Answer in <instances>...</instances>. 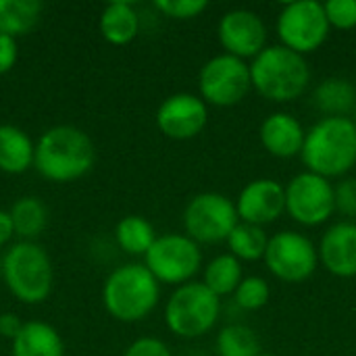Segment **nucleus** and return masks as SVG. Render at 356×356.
<instances>
[{
    "mask_svg": "<svg viewBox=\"0 0 356 356\" xmlns=\"http://www.w3.org/2000/svg\"><path fill=\"white\" fill-rule=\"evenodd\" d=\"M35 146L29 136L15 125H0V171L23 173L33 165Z\"/></svg>",
    "mask_w": 356,
    "mask_h": 356,
    "instance_id": "aec40b11",
    "label": "nucleus"
},
{
    "mask_svg": "<svg viewBox=\"0 0 356 356\" xmlns=\"http://www.w3.org/2000/svg\"><path fill=\"white\" fill-rule=\"evenodd\" d=\"M17 60V42L10 35L0 33V75L10 71Z\"/></svg>",
    "mask_w": 356,
    "mask_h": 356,
    "instance_id": "473e14b6",
    "label": "nucleus"
},
{
    "mask_svg": "<svg viewBox=\"0 0 356 356\" xmlns=\"http://www.w3.org/2000/svg\"><path fill=\"white\" fill-rule=\"evenodd\" d=\"M96 161L94 144L73 125H56L38 140L33 167L50 181H73L86 175Z\"/></svg>",
    "mask_w": 356,
    "mask_h": 356,
    "instance_id": "f03ea898",
    "label": "nucleus"
},
{
    "mask_svg": "<svg viewBox=\"0 0 356 356\" xmlns=\"http://www.w3.org/2000/svg\"><path fill=\"white\" fill-rule=\"evenodd\" d=\"M257 356H275V355H269V353H259Z\"/></svg>",
    "mask_w": 356,
    "mask_h": 356,
    "instance_id": "c9c22d12",
    "label": "nucleus"
},
{
    "mask_svg": "<svg viewBox=\"0 0 356 356\" xmlns=\"http://www.w3.org/2000/svg\"><path fill=\"white\" fill-rule=\"evenodd\" d=\"M319 263L336 277L356 275V223L338 221L325 229L319 242Z\"/></svg>",
    "mask_w": 356,
    "mask_h": 356,
    "instance_id": "dca6fc26",
    "label": "nucleus"
},
{
    "mask_svg": "<svg viewBox=\"0 0 356 356\" xmlns=\"http://www.w3.org/2000/svg\"><path fill=\"white\" fill-rule=\"evenodd\" d=\"M259 138L263 148L271 156L292 159V156H300L307 131L294 115L280 111L265 117L259 129Z\"/></svg>",
    "mask_w": 356,
    "mask_h": 356,
    "instance_id": "f3484780",
    "label": "nucleus"
},
{
    "mask_svg": "<svg viewBox=\"0 0 356 356\" xmlns=\"http://www.w3.org/2000/svg\"><path fill=\"white\" fill-rule=\"evenodd\" d=\"M2 277L15 298L27 305L44 302L52 290V263L35 242H19L2 259Z\"/></svg>",
    "mask_w": 356,
    "mask_h": 356,
    "instance_id": "39448f33",
    "label": "nucleus"
},
{
    "mask_svg": "<svg viewBox=\"0 0 356 356\" xmlns=\"http://www.w3.org/2000/svg\"><path fill=\"white\" fill-rule=\"evenodd\" d=\"M236 211L244 223L259 227L269 225L286 213V186L271 177L252 179L240 190Z\"/></svg>",
    "mask_w": 356,
    "mask_h": 356,
    "instance_id": "2eb2a0df",
    "label": "nucleus"
},
{
    "mask_svg": "<svg viewBox=\"0 0 356 356\" xmlns=\"http://www.w3.org/2000/svg\"><path fill=\"white\" fill-rule=\"evenodd\" d=\"M336 188V211L344 217H356V179H342Z\"/></svg>",
    "mask_w": 356,
    "mask_h": 356,
    "instance_id": "7c9ffc66",
    "label": "nucleus"
},
{
    "mask_svg": "<svg viewBox=\"0 0 356 356\" xmlns=\"http://www.w3.org/2000/svg\"><path fill=\"white\" fill-rule=\"evenodd\" d=\"M146 269L159 284L184 286L192 282L202 265V252L198 242L186 234H165L154 240L144 254Z\"/></svg>",
    "mask_w": 356,
    "mask_h": 356,
    "instance_id": "0eeeda50",
    "label": "nucleus"
},
{
    "mask_svg": "<svg viewBox=\"0 0 356 356\" xmlns=\"http://www.w3.org/2000/svg\"><path fill=\"white\" fill-rule=\"evenodd\" d=\"M217 356H257L261 353V342L254 330L242 323L223 327L215 340Z\"/></svg>",
    "mask_w": 356,
    "mask_h": 356,
    "instance_id": "bb28decb",
    "label": "nucleus"
},
{
    "mask_svg": "<svg viewBox=\"0 0 356 356\" xmlns=\"http://www.w3.org/2000/svg\"><path fill=\"white\" fill-rule=\"evenodd\" d=\"M240 223L236 202L219 192L196 194L184 211V229L198 244L227 242L234 227Z\"/></svg>",
    "mask_w": 356,
    "mask_h": 356,
    "instance_id": "1a4fd4ad",
    "label": "nucleus"
},
{
    "mask_svg": "<svg viewBox=\"0 0 356 356\" xmlns=\"http://www.w3.org/2000/svg\"><path fill=\"white\" fill-rule=\"evenodd\" d=\"M353 121H355V127H356V113H355V119H353Z\"/></svg>",
    "mask_w": 356,
    "mask_h": 356,
    "instance_id": "e433bc0d",
    "label": "nucleus"
},
{
    "mask_svg": "<svg viewBox=\"0 0 356 356\" xmlns=\"http://www.w3.org/2000/svg\"><path fill=\"white\" fill-rule=\"evenodd\" d=\"M221 315V298L215 296L202 282L177 286L165 307V323L179 338H200L209 334Z\"/></svg>",
    "mask_w": 356,
    "mask_h": 356,
    "instance_id": "423d86ee",
    "label": "nucleus"
},
{
    "mask_svg": "<svg viewBox=\"0 0 356 356\" xmlns=\"http://www.w3.org/2000/svg\"><path fill=\"white\" fill-rule=\"evenodd\" d=\"M65 346L58 332L42 321L23 323L13 340V356H63Z\"/></svg>",
    "mask_w": 356,
    "mask_h": 356,
    "instance_id": "a211bd4d",
    "label": "nucleus"
},
{
    "mask_svg": "<svg viewBox=\"0 0 356 356\" xmlns=\"http://www.w3.org/2000/svg\"><path fill=\"white\" fill-rule=\"evenodd\" d=\"M21 327H23V323H21L19 317H15L13 313H2V315H0V336L15 340L17 334L21 332Z\"/></svg>",
    "mask_w": 356,
    "mask_h": 356,
    "instance_id": "72a5a7b5",
    "label": "nucleus"
},
{
    "mask_svg": "<svg viewBox=\"0 0 356 356\" xmlns=\"http://www.w3.org/2000/svg\"><path fill=\"white\" fill-rule=\"evenodd\" d=\"M286 213L300 225L317 227L336 213V188L330 179L302 171L286 186Z\"/></svg>",
    "mask_w": 356,
    "mask_h": 356,
    "instance_id": "f8f14e48",
    "label": "nucleus"
},
{
    "mask_svg": "<svg viewBox=\"0 0 356 356\" xmlns=\"http://www.w3.org/2000/svg\"><path fill=\"white\" fill-rule=\"evenodd\" d=\"M271 298V286L261 275H248L240 282L238 290L234 292V300L244 311H259Z\"/></svg>",
    "mask_w": 356,
    "mask_h": 356,
    "instance_id": "cd10ccee",
    "label": "nucleus"
},
{
    "mask_svg": "<svg viewBox=\"0 0 356 356\" xmlns=\"http://www.w3.org/2000/svg\"><path fill=\"white\" fill-rule=\"evenodd\" d=\"M330 27L348 31L356 27V0H327L323 2Z\"/></svg>",
    "mask_w": 356,
    "mask_h": 356,
    "instance_id": "c85d7f7f",
    "label": "nucleus"
},
{
    "mask_svg": "<svg viewBox=\"0 0 356 356\" xmlns=\"http://www.w3.org/2000/svg\"><path fill=\"white\" fill-rule=\"evenodd\" d=\"M269 244V236L263 227L259 225H250L240 221L234 232L227 238V246H229V254H234L238 261H261L265 257Z\"/></svg>",
    "mask_w": 356,
    "mask_h": 356,
    "instance_id": "393cba45",
    "label": "nucleus"
},
{
    "mask_svg": "<svg viewBox=\"0 0 356 356\" xmlns=\"http://www.w3.org/2000/svg\"><path fill=\"white\" fill-rule=\"evenodd\" d=\"M244 280L242 273V261H238L234 254H217L215 259L209 261L204 269V280L202 284L215 294V296H227L234 294Z\"/></svg>",
    "mask_w": 356,
    "mask_h": 356,
    "instance_id": "4be33fe9",
    "label": "nucleus"
},
{
    "mask_svg": "<svg viewBox=\"0 0 356 356\" xmlns=\"http://www.w3.org/2000/svg\"><path fill=\"white\" fill-rule=\"evenodd\" d=\"M217 38L225 48V54L246 60L259 56L267 48V25L254 10L234 8L219 19Z\"/></svg>",
    "mask_w": 356,
    "mask_h": 356,
    "instance_id": "ddd939ff",
    "label": "nucleus"
},
{
    "mask_svg": "<svg viewBox=\"0 0 356 356\" xmlns=\"http://www.w3.org/2000/svg\"><path fill=\"white\" fill-rule=\"evenodd\" d=\"M15 234V225H13V217L6 211H0V246L6 244Z\"/></svg>",
    "mask_w": 356,
    "mask_h": 356,
    "instance_id": "f704fd0d",
    "label": "nucleus"
},
{
    "mask_svg": "<svg viewBox=\"0 0 356 356\" xmlns=\"http://www.w3.org/2000/svg\"><path fill=\"white\" fill-rule=\"evenodd\" d=\"M42 2L38 0H0V33L2 35H25L38 23Z\"/></svg>",
    "mask_w": 356,
    "mask_h": 356,
    "instance_id": "5701e85b",
    "label": "nucleus"
},
{
    "mask_svg": "<svg viewBox=\"0 0 356 356\" xmlns=\"http://www.w3.org/2000/svg\"><path fill=\"white\" fill-rule=\"evenodd\" d=\"M252 88L271 102H292L311 83V69L302 54L275 44L267 46L250 63Z\"/></svg>",
    "mask_w": 356,
    "mask_h": 356,
    "instance_id": "7ed1b4c3",
    "label": "nucleus"
},
{
    "mask_svg": "<svg viewBox=\"0 0 356 356\" xmlns=\"http://www.w3.org/2000/svg\"><path fill=\"white\" fill-rule=\"evenodd\" d=\"M140 31V17L129 2H111L100 15V33L115 46L129 44Z\"/></svg>",
    "mask_w": 356,
    "mask_h": 356,
    "instance_id": "412c9836",
    "label": "nucleus"
},
{
    "mask_svg": "<svg viewBox=\"0 0 356 356\" xmlns=\"http://www.w3.org/2000/svg\"><path fill=\"white\" fill-rule=\"evenodd\" d=\"M265 267L273 277L286 284L307 282L319 267L317 246L300 232H277L269 238Z\"/></svg>",
    "mask_w": 356,
    "mask_h": 356,
    "instance_id": "9b49d317",
    "label": "nucleus"
},
{
    "mask_svg": "<svg viewBox=\"0 0 356 356\" xmlns=\"http://www.w3.org/2000/svg\"><path fill=\"white\" fill-rule=\"evenodd\" d=\"M102 298L111 317L123 323H136L156 309L161 288L146 265L127 263L106 277Z\"/></svg>",
    "mask_w": 356,
    "mask_h": 356,
    "instance_id": "20e7f679",
    "label": "nucleus"
},
{
    "mask_svg": "<svg viewBox=\"0 0 356 356\" xmlns=\"http://www.w3.org/2000/svg\"><path fill=\"white\" fill-rule=\"evenodd\" d=\"M8 213L13 217L15 234L25 238V242H31L33 238H38L48 223L46 207L42 204V200H38L33 196L19 198Z\"/></svg>",
    "mask_w": 356,
    "mask_h": 356,
    "instance_id": "a878e982",
    "label": "nucleus"
},
{
    "mask_svg": "<svg viewBox=\"0 0 356 356\" xmlns=\"http://www.w3.org/2000/svg\"><path fill=\"white\" fill-rule=\"evenodd\" d=\"M115 238L121 250H125L127 254H146L159 236L154 234L152 223H148L144 217L127 215L117 223Z\"/></svg>",
    "mask_w": 356,
    "mask_h": 356,
    "instance_id": "b1692460",
    "label": "nucleus"
},
{
    "mask_svg": "<svg viewBox=\"0 0 356 356\" xmlns=\"http://www.w3.org/2000/svg\"><path fill=\"white\" fill-rule=\"evenodd\" d=\"M123 356H173L169 346L159 338H138Z\"/></svg>",
    "mask_w": 356,
    "mask_h": 356,
    "instance_id": "2f4dec72",
    "label": "nucleus"
},
{
    "mask_svg": "<svg viewBox=\"0 0 356 356\" xmlns=\"http://www.w3.org/2000/svg\"><path fill=\"white\" fill-rule=\"evenodd\" d=\"M154 6L171 19L186 21L198 17L202 10H207L209 4L207 0H156Z\"/></svg>",
    "mask_w": 356,
    "mask_h": 356,
    "instance_id": "c756f323",
    "label": "nucleus"
},
{
    "mask_svg": "<svg viewBox=\"0 0 356 356\" xmlns=\"http://www.w3.org/2000/svg\"><path fill=\"white\" fill-rule=\"evenodd\" d=\"M300 159L307 171L325 179L344 177L356 167V127L350 117H321L305 138Z\"/></svg>",
    "mask_w": 356,
    "mask_h": 356,
    "instance_id": "f257e3e1",
    "label": "nucleus"
},
{
    "mask_svg": "<svg viewBox=\"0 0 356 356\" xmlns=\"http://www.w3.org/2000/svg\"><path fill=\"white\" fill-rule=\"evenodd\" d=\"M313 104L325 117H348L356 113V88L346 77H327L313 92Z\"/></svg>",
    "mask_w": 356,
    "mask_h": 356,
    "instance_id": "6ab92c4d",
    "label": "nucleus"
},
{
    "mask_svg": "<svg viewBox=\"0 0 356 356\" xmlns=\"http://www.w3.org/2000/svg\"><path fill=\"white\" fill-rule=\"evenodd\" d=\"M250 88V65L225 52L209 58L198 73L200 98L213 106H236L246 98Z\"/></svg>",
    "mask_w": 356,
    "mask_h": 356,
    "instance_id": "9d476101",
    "label": "nucleus"
},
{
    "mask_svg": "<svg viewBox=\"0 0 356 356\" xmlns=\"http://www.w3.org/2000/svg\"><path fill=\"white\" fill-rule=\"evenodd\" d=\"M209 123V104L188 92L165 98L156 111V127L171 140H192Z\"/></svg>",
    "mask_w": 356,
    "mask_h": 356,
    "instance_id": "4468645a",
    "label": "nucleus"
},
{
    "mask_svg": "<svg viewBox=\"0 0 356 356\" xmlns=\"http://www.w3.org/2000/svg\"><path fill=\"white\" fill-rule=\"evenodd\" d=\"M275 27L282 46L302 56L319 50L325 44L332 29L323 2L317 0H296L284 4L277 15Z\"/></svg>",
    "mask_w": 356,
    "mask_h": 356,
    "instance_id": "6e6552de",
    "label": "nucleus"
}]
</instances>
